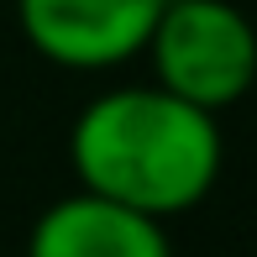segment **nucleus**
I'll list each match as a JSON object with an SVG mask.
<instances>
[{
	"instance_id": "obj_1",
	"label": "nucleus",
	"mask_w": 257,
	"mask_h": 257,
	"mask_svg": "<svg viewBox=\"0 0 257 257\" xmlns=\"http://www.w3.org/2000/svg\"><path fill=\"white\" fill-rule=\"evenodd\" d=\"M68 158L84 194L126 205L147 220H168L215 189L220 126L158 84H132L95 95L79 110Z\"/></svg>"
},
{
	"instance_id": "obj_4",
	"label": "nucleus",
	"mask_w": 257,
	"mask_h": 257,
	"mask_svg": "<svg viewBox=\"0 0 257 257\" xmlns=\"http://www.w3.org/2000/svg\"><path fill=\"white\" fill-rule=\"evenodd\" d=\"M27 257H173V247L163 220H147L126 205L79 189L37 215Z\"/></svg>"
},
{
	"instance_id": "obj_3",
	"label": "nucleus",
	"mask_w": 257,
	"mask_h": 257,
	"mask_svg": "<svg viewBox=\"0 0 257 257\" xmlns=\"http://www.w3.org/2000/svg\"><path fill=\"white\" fill-rule=\"evenodd\" d=\"M168 0H16L32 48L63 68H110L147 48Z\"/></svg>"
},
{
	"instance_id": "obj_2",
	"label": "nucleus",
	"mask_w": 257,
	"mask_h": 257,
	"mask_svg": "<svg viewBox=\"0 0 257 257\" xmlns=\"http://www.w3.org/2000/svg\"><path fill=\"white\" fill-rule=\"evenodd\" d=\"M158 89L215 115L257 79V32L231 0H168L147 37Z\"/></svg>"
}]
</instances>
